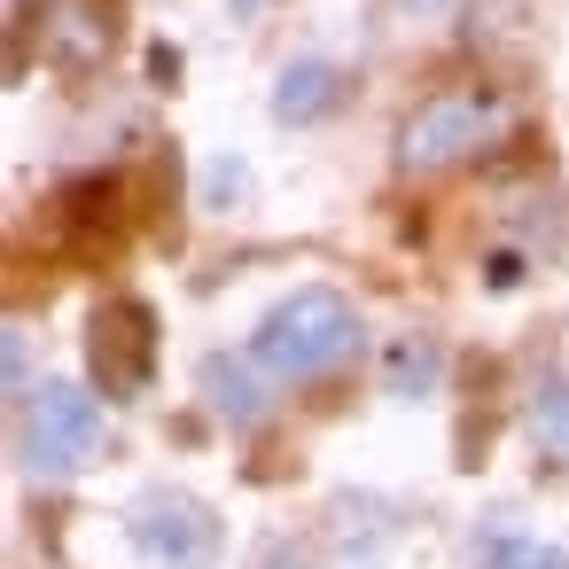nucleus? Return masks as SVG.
Listing matches in <instances>:
<instances>
[{
  "mask_svg": "<svg viewBox=\"0 0 569 569\" xmlns=\"http://www.w3.org/2000/svg\"><path fill=\"white\" fill-rule=\"evenodd\" d=\"M429 382H437V351L429 343H398L390 351V390L398 398H429Z\"/></svg>",
  "mask_w": 569,
  "mask_h": 569,
  "instance_id": "1a4fd4ad",
  "label": "nucleus"
},
{
  "mask_svg": "<svg viewBox=\"0 0 569 569\" xmlns=\"http://www.w3.org/2000/svg\"><path fill=\"white\" fill-rule=\"evenodd\" d=\"M336 102H343V71L320 63V56H297V63L281 71V87H273V118H281V126H312V118H328Z\"/></svg>",
  "mask_w": 569,
  "mask_h": 569,
  "instance_id": "423d86ee",
  "label": "nucleus"
},
{
  "mask_svg": "<svg viewBox=\"0 0 569 569\" xmlns=\"http://www.w3.org/2000/svg\"><path fill=\"white\" fill-rule=\"evenodd\" d=\"M87 452H102V406L79 382H48L17 406V460L32 476H71Z\"/></svg>",
  "mask_w": 569,
  "mask_h": 569,
  "instance_id": "f03ea898",
  "label": "nucleus"
},
{
  "mask_svg": "<svg viewBox=\"0 0 569 569\" xmlns=\"http://www.w3.org/2000/svg\"><path fill=\"white\" fill-rule=\"evenodd\" d=\"M336 530H351V538H382V515H375V499H343V507H336ZM351 569H375V553H359Z\"/></svg>",
  "mask_w": 569,
  "mask_h": 569,
  "instance_id": "9b49d317",
  "label": "nucleus"
},
{
  "mask_svg": "<svg viewBox=\"0 0 569 569\" xmlns=\"http://www.w3.org/2000/svg\"><path fill=\"white\" fill-rule=\"evenodd\" d=\"M133 546L157 561V569H211L219 561V515L196 499V491H141L133 515H126Z\"/></svg>",
  "mask_w": 569,
  "mask_h": 569,
  "instance_id": "20e7f679",
  "label": "nucleus"
},
{
  "mask_svg": "<svg viewBox=\"0 0 569 569\" xmlns=\"http://www.w3.org/2000/svg\"><path fill=\"white\" fill-rule=\"evenodd\" d=\"M258 375H266L258 359L211 351V359H203V398H211L227 421H242V429H250V421H266V390H258Z\"/></svg>",
  "mask_w": 569,
  "mask_h": 569,
  "instance_id": "0eeeda50",
  "label": "nucleus"
},
{
  "mask_svg": "<svg viewBox=\"0 0 569 569\" xmlns=\"http://www.w3.org/2000/svg\"><path fill=\"white\" fill-rule=\"evenodd\" d=\"M87 375H94V390L118 398V406L157 382V312H149L141 297L94 305V320H87Z\"/></svg>",
  "mask_w": 569,
  "mask_h": 569,
  "instance_id": "7ed1b4c3",
  "label": "nucleus"
},
{
  "mask_svg": "<svg viewBox=\"0 0 569 569\" xmlns=\"http://www.w3.org/2000/svg\"><path fill=\"white\" fill-rule=\"evenodd\" d=\"M227 196H242V164H234V157H219V164L203 172V203H227Z\"/></svg>",
  "mask_w": 569,
  "mask_h": 569,
  "instance_id": "f8f14e48",
  "label": "nucleus"
},
{
  "mask_svg": "<svg viewBox=\"0 0 569 569\" xmlns=\"http://www.w3.org/2000/svg\"><path fill=\"white\" fill-rule=\"evenodd\" d=\"M0 359H9V398L24 406L32 390H24V328H9V343H0Z\"/></svg>",
  "mask_w": 569,
  "mask_h": 569,
  "instance_id": "ddd939ff",
  "label": "nucleus"
},
{
  "mask_svg": "<svg viewBox=\"0 0 569 569\" xmlns=\"http://www.w3.org/2000/svg\"><path fill=\"white\" fill-rule=\"evenodd\" d=\"M530 429H538L553 452H569V382H546V390H538V406H530Z\"/></svg>",
  "mask_w": 569,
  "mask_h": 569,
  "instance_id": "9d476101",
  "label": "nucleus"
},
{
  "mask_svg": "<svg viewBox=\"0 0 569 569\" xmlns=\"http://www.w3.org/2000/svg\"><path fill=\"white\" fill-rule=\"evenodd\" d=\"M406 9H445V0H406Z\"/></svg>",
  "mask_w": 569,
  "mask_h": 569,
  "instance_id": "dca6fc26",
  "label": "nucleus"
},
{
  "mask_svg": "<svg viewBox=\"0 0 569 569\" xmlns=\"http://www.w3.org/2000/svg\"><path fill=\"white\" fill-rule=\"evenodd\" d=\"M476 569H561V553L538 546V538H522V530H491L483 553H476Z\"/></svg>",
  "mask_w": 569,
  "mask_h": 569,
  "instance_id": "6e6552de",
  "label": "nucleus"
},
{
  "mask_svg": "<svg viewBox=\"0 0 569 569\" xmlns=\"http://www.w3.org/2000/svg\"><path fill=\"white\" fill-rule=\"evenodd\" d=\"M227 9H234V17L250 24V17H266V0H227Z\"/></svg>",
  "mask_w": 569,
  "mask_h": 569,
  "instance_id": "2eb2a0df",
  "label": "nucleus"
},
{
  "mask_svg": "<svg viewBox=\"0 0 569 569\" xmlns=\"http://www.w3.org/2000/svg\"><path fill=\"white\" fill-rule=\"evenodd\" d=\"M491 102H476V94H437V102H421L406 126H398V172H445V164H460V157H476L483 141H491Z\"/></svg>",
  "mask_w": 569,
  "mask_h": 569,
  "instance_id": "39448f33",
  "label": "nucleus"
},
{
  "mask_svg": "<svg viewBox=\"0 0 569 569\" xmlns=\"http://www.w3.org/2000/svg\"><path fill=\"white\" fill-rule=\"evenodd\" d=\"M351 351H359V312H351L336 289H297V297H281V305L258 320V336H250V359H258L273 382H312V375L343 367Z\"/></svg>",
  "mask_w": 569,
  "mask_h": 569,
  "instance_id": "f257e3e1",
  "label": "nucleus"
},
{
  "mask_svg": "<svg viewBox=\"0 0 569 569\" xmlns=\"http://www.w3.org/2000/svg\"><path fill=\"white\" fill-rule=\"evenodd\" d=\"M250 569H312V561H305V546H266Z\"/></svg>",
  "mask_w": 569,
  "mask_h": 569,
  "instance_id": "4468645a",
  "label": "nucleus"
}]
</instances>
